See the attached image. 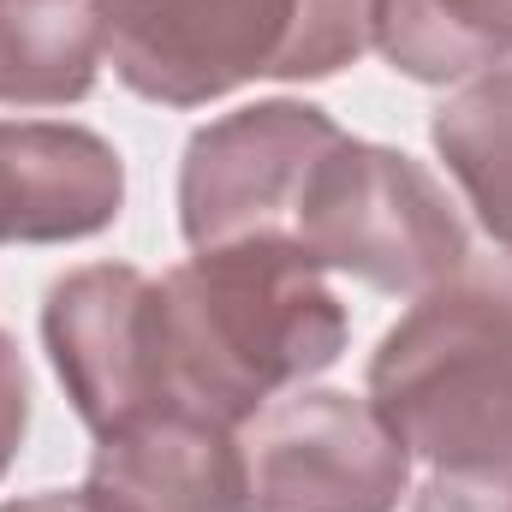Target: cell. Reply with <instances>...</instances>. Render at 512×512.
Listing matches in <instances>:
<instances>
[{
    "label": "cell",
    "mask_w": 512,
    "mask_h": 512,
    "mask_svg": "<svg viewBox=\"0 0 512 512\" xmlns=\"http://www.w3.org/2000/svg\"><path fill=\"white\" fill-rule=\"evenodd\" d=\"M24 429H30V376H24L18 340L0 328V477L12 471V459L24 447Z\"/></svg>",
    "instance_id": "cell-14"
},
{
    "label": "cell",
    "mask_w": 512,
    "mask_h": 512,
    "mask_svg": "<svg viewBox=\"0 0 512 512\" xmlns=\"http://www.w3.org/2000/svg\"><path fill=\"white\" fill-rule=\"evenodd\" d=\"M245 512H393L411 453L370 399L292 387L239 423Z\"/></svg>",
    "instance_id": "cell-5"
},
{
    "label": "cell",
    "mask_w": 512,
    "mask_h": 512,
    "mask_svg": "<svg viewBox=\"0 0 512 512\" xmlns=\"http://www.w3.org/2000/svg\"><path fill=\"white\" fill-rule=\"evenodd\" d=\"M161 304L173 399L233 429L334 370L352 334L322 268L292 245L197 251L161 280Z\"/></svg>",
    "instance_id": "cell-1"
},
{
    "label": "cell",
    "mask_w": 512,
    "mask_h": 512,
    "mask_svg": "<svg viewBox=\"0 0 512 512\" xmlns=\"http://www.w3.org/2000/svg\"><path fill=\"white\" fill-rule=\"evenodd\" d=\"M131 96L203 108L262 78H334L376 48V0H96Z\"/></svg>",
    "instance_id": "cell-3"
},
{
    "label": "cell",
    "mask_w": 512,
    "mask_h": 512,
    "mask_svg": "<svg viewBox=\"0 0 512 512\" xmlns=\"http://www.w3.org/2000/svg\"><path fill=\"white\" fill-rule=\"evenodd\" d=\"M292 251L376 292L423 298L471 262V239L429 167L340 131L304 179Z\"/></svg>",
    "instance_id": "cell-4"
},
{
    "label": "cell",
    "mask_w": 512,
    "mask_h": 512,
    "mask_svg": "<svg viewBox=\"0 0 512 512\" xmlns=\"http://www.w3.org/2000/svg\"><path fill=\"white\" fill-rule=\"evenodd\" d=\"M435 155L471 197L483 233L512 256V60L465 78L435 108Z\"/></svg>",
    "instance_id": "cell-12"
},
{
    "label": "cell",
    "mask_w": 512,
    "mask_h": 512,
    "mask_svg": "<svg viewBox=\"0 0 512 512\" xmlns=\"http://www.w3.org/2000/svg\"><path fill=\"white\" fill-rule=\"evenodd\" d=\"M411 512H512V477L507 471H435Z\"/></svg>",
    "instance_id": "cell-13"
},
{
    "label": "cell",
    "mask_w": 512,
    "mask_h": 512,
    "mask_svg": "<svg viewBox=\"0 0 512 512\" xmlns=\"http://www.w3.org/2000/svg\"><path fill=\"white\" fill-rule=\"evenodd\" d=\"M340 126L310 102H256L221 114L185 143L179 227L191 251L227 245H292V215L310 167Z\"/></svg>",
    "instance_id": "cell-6"
},
{
    "label": "cell",
    "mask_w": 512,
    "mask_h": 512,
    "mask_svg": "<svg viewBox=\"0 0 512 512\" xmlns=\"http://www.w3.org/2000/svg\"><path fill=\"white\" fill-rule=\"evenodd\" d=\"M370 405L411 459L512 477V256L465 262L387 328Z\"/></svg>",
    "instance_id": "cell-2"
},
{
    "label": "cell",
    "mask_w": 512,
    "mask_h": 512,
    "mask_svg": "<svg viewBox=\"0 0 512 512\" xmlns=\"http://www.w3.org/2000/svg\"><path fill=\"white\" fill-rule=\"evenodd\" d=\"M0 512H90V501L66 495V489H42V495H24V501H6Z\"/></svg>",
    "instance_id": "cell-15"
},
{
    "label": "cell",
    "mask_w": 512,
    "mask_h": 512,
    "mask_svg": "<svg viewBox=\"0 0 512 512\" xmlns=\"http://www.w3.org/2000/svg\"><path fill=\"white\" fill-rule=\"evenodd\" d=\"M126 161L108 137L48 120H0V245H72L114 227Z\"/></svg>",
    "instance_id": "cell-9"
},
{
    "label": "cell",
    "mask_w": 512,
    "mask_h": 512,
    "mask_svg": "<svg viewBox=\"0 0 512 512\" xmlns=\"http://www.w3.org/2000/svg\"><path fill=\"white\" fill-rule=\"evenodd\" d=\"M78 495L90 512H245L239 429L179 399L155 405L96 435Z\"/></svg>",
    "instance_id": "cell-8"
},
{
    "label": "cell",
    "mask_w": 512,
    "mask_h": 512,
    "mask_svg": "<svg viewBox=\"0 0 512 512\" xmlns=\"http://www.w3.org/2000/svg\"><path fill=\"white\" fill-rule=\"evenodd\" d=\"M376 48L417 84H465L512 60V0H376Z\"/></svg>",
    "instance_id": "cell-11"
},
{
    "label": "cell",
    "mask_w": 512,
    "mask_h": 512,
    "mask_svg": "<svg viewBox=\"0 0 512 512\" xmlns=\"http://www.w3.org/2000/svg\"><path fill=\"white\" fill-rule=\"evenodd\" d=\"M42 340L78 417L108 435L131 417L173 405L161 280L126 262H90L48 286Z\"/></svg>",
    "instance_id": "cell-7"
},
{
    "label": "cell",
    "mask_w": 512,
    "mask_h": 512,
    "mask_svg": "<svg viewBox=\"0 0 512 512\" xmlns=\"http://www.w3.org/2000/svg\"><path fill=\"white\" fill-rule=\"evenodd\" d=\"M108 66L96 0H0V108H72Z\"/></svg>",
    "instance_id": "cell-10"
}]
</instances>
